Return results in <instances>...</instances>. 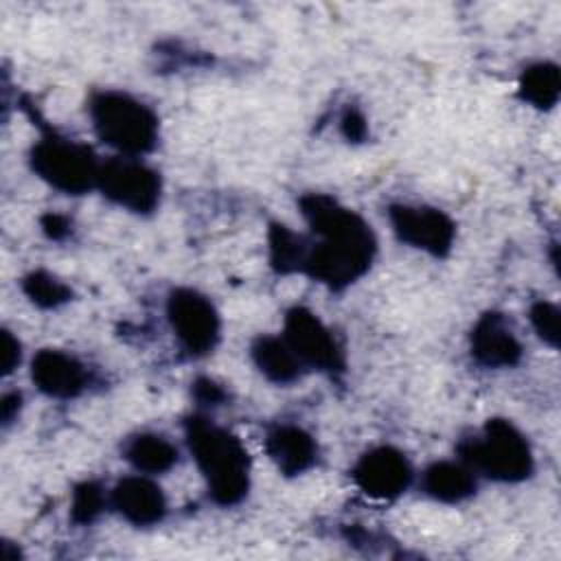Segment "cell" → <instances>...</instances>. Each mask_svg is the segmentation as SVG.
I'll list each match as a JSON object with an SVG mask.
<instances>
[{"instance_id": "cell-9", "label": "cell", "mask_w": 561, "mask_h": 561, "mask_svg": "<svg viewBox=\"0 0 561 561\" xmlns=\"http://www.w3.org/2000/svg\"><path fill=\"white\" fill-rule=\"evenodd\" d=\"M388 221L397 239L432 256H447L456 239L454 219L440 208L425 204H392Z\"/></svg>"}, {"instance_id": "cell-5", "label": "cell", "mask_w": 561, "mask_h": 561, "mask_svg": "<svg viewBox=\"0 0 561 561\" xmlns=\"http://www.w3.org/2000/svg\"><path fill=\"white\" fill-rule=\"evenodd\" d=\"M33 173L66 195H83L96 188L101 162L94 151L68 136L46 131L28 153Z\"/></svg>"}, {"instance_id": "cell-10", "label": "cell", "mask_w": 561, "mask_h": 561, "mask_svg": "<svg viewBox=\"0 0 561 561\" xmlns=\"http://www.w3.org/2000/svg\"><path fill=\"white\" fill-rule=\"evenodd\" d=\"M355 486L373 500H394L408 491L414 471L403 451L379 445L364 451L353 467Z\"/></svg>"}, {"instance_id": "cell-4", "label": "cell", "mask_w": 561, "mask_h": 561, "mask_svg": "<svg viewBox=\"0 0 561 561\" xmlns=\"http://www.w3.org/2000/svg\"><path fill=\"white\" fill-rule=\"evenodd\" d=\"M458 454L478 476L495 482H524L535 471L530 443L506 419H489L480 434L458 445Z\"/></svg>"}, {"instance_id": "cell-26", "label": "cell", "mask_w": 561, "mask_h": 561, "mask_svg": "<svg viewBox=\"0 0 561 561\" xmlns=\"http://www.w3.org/2000/svg\"><path fill=\"white\" fill-rule=\"evenodd\" d=\"M42 228L50 239H64L70 232L68 219L64 215H55V213H48L42 217Z\"/></svg>"}, {"instance_id": "cell-27", "label": "cell", "mask_w": 561, "mask_h": 561, "mask_svg": "<svg viewBox=\"0 0 561 561\" xmlns=\"http://www.w3.org/2000/svg\"><path fill=\"white\" fill-rule=\"evenodd\" d=\"M20 405H22V394L20 392H7L2 397V403H0V412H2V423L9 425L18 412H20Z\"/></svg>"}, {"instance_id": "cell-1", "label": "cell", "mask_w": 561, "mask_h": 561, "mask_svg": "<svg viewBox=\"0 0 561 561\" xmlns=\"http://www.w3.org/2000/svg\"><path fill=\"white\" fill-rule=\"evenodd\" d=\"M300 213L316 234V241H309L302 274L340 291L370 270L377 239L362 215L324 193L302 195Z\"/></svg>"}, {"instance_id": "cell-14", "label": "cell", "mask_w": 561, "mask_h": 561, "mask_svg": "<svg viewBox=\"0 0 561 561\" xmlns=\"http://www.w3.org/2000/svg\"><path fill=\"white\" fill-rule=\"evenodd\" d=\"M263 445L274 467L289 478L309 471L318 460L316 438L302 425L296 423L280 421L270 425Z\"/></svg>"}, {"instance_id": "cell-11", "label": "cell", "mask_w": 561, "mask_h": 561, "mask_svg": "<svg viewBox=\"0 0 561 561\" xmlns=\"http://www.w3.org/2000/svg\"><path fill=\"white\" fill-rule=\"evenodd\" d=\"M31 379L53 399H75L90 383L88 366L59 348H42L31 359Z\"/></svg>"}, {"instance_id": "cell-12", "label": "cell", "mask_w": 561, "mask_h": 561, "mask_svg": "<svg viewBox=\"0 0 561 561\" xmlns=\"http://www.w3.org/2000/svg\"><path fill=\"white\" fill-rule=\"evenodd\" d=\"M110 506L131 526H156L167 515V497L151 476L136 473L121 478L110 491Z\"/></svg>"}, {"instance_id": "cell-18", "label": "cell", "mask_w": 561, "mask_h": 561, "mask_svg": "<svg viewBox=\"0 0 561 561\" xmlns=\"http://www.w3.org/2000/svg\"><path fill=\"white\" fill-rule=\"evenodd\" d=\"M517 92L522 101L537 110H550L557 105L561 94V72L552 61H537L524 68Z\"/></svg>"}, {"instance_id": "cell-8", "label": "cell", "mask_w": 561, "mask_h": 561, "mask_svg": "<svg viewBox=\"0 0 561 561\" xmlns=\"http://www.w3.org/2000/svg\"><path fill=\"white\" fill-rule=\"evenodd\" d=\"M283 340L307 368L340 375L346 368L344 351L331 329L307 307H291L285 313Z\"/></svg>"}, {"instance_id": "cell-7", "label": "cell", "mask_w": 561, "mask_h": 561, "mask_svg": "<svg viewBox=\"0 0 561 561\" xmlns=\"http://www.w3.org/2000/svg\"><path fill=\"white\" fill-rule=\"evenodd\" d=\"M167 320L182 346L193 357L208 355L221 335V320L204 294L191 287H178L167 298Z\"/></svg>"}, {"instance_id": "cell-17", "label": "cell", "mask_w": 561, "mask_h": 561, "mask_svg": "<svg viewBox=\"0 0 561 561\" xmlns=\"http://www.w3.org/2000/svg\"><path fill=\"white\" fill-rule=\"evenodd\" d=\"M123 458L145 476H160L175 467L178 447L158 432H138L125 438Z\"/></svg>"}, {"instance_id": "cell-23", "label": "cell", "mask_w": 561, "mask_h": 561, "mask_svg": "<svg viewBox=\"0 0 561 561\" xmlns=\"http://www.w3.org/2000/svg\"><path fill=\"white\" fill-rule=\"evenodd\" d=\"M340 129L344 134L346 140H353V142H362L368 134V125H366V118L359 110L355 107H346L342 118H340Z\"/></svg>"}, {"instance_id": "cell-3", "label": "cell", "mask_w": 561, "mask_h": 561, "mask_svg": "<svg viewBox=\"0 0 561 561\" xmlns=\"http://www.w3.org/2000/svg\"><path fill=\"white\" fill-rule=\"evenodd\" d=\"M94 134L118 156L140 158L158 145V114L140 99L121 90L94 92L88 105Z\"/></svg>"}, {"instance_id": "cell-16", "label": "cell", "mask_w": 561, "mask_h": 561, "mask_svg": "<svg viewBox=\"0 0 561 561\" xmlns=\"http://www.w3.org/2000/svg\"><path fill=\"white\" fill-rule=\"evenodd\" d=\"M250 355H252V362L259 368V373L267 381L278 383V386L294 383L305 373V366L294 355V351L287 346L283 335L280 337L278 335H259L250 346Z\"/></svg>"}, {"instance_id": "cell-19", "label": "cell", "mask_w": 561, "mask_h": 561, "mask_svg": "<svg viewBox=\"0 0 561 561\" xmlns=\"http://www.w3.org/2000/svg\"><path fill=\"white\" fill-rule=\"evenodd\" d=\"M267 248H270V265L278 274H302L309 241L294 230H289L283 224H272L267 234Z\"/></svg>"}, {"instance_id": "cell-13", "label": "cell", "mask_w": 561, "mask_h": 561, "mask_svg": "<svg viewBox=\"0 0 561 561\" xmlns=\"http://www.w3.org/2000/svg\"><path fill=\"white\" fill-rule=\"evenodd\" d=\"M473 359L484 368H513L522 359V342L504 313L486 311L469 337Z\"/></svg>"}, {"instance_id": "cell-2", "label": "cell", "mask_w": 561, "mask_h": 561, "mask_svg": "<svg viewBox=\"0 0 561 561\" xmlns=\"http://www.w3.org/2000/svg\"><path fill=\"white\" fill-rule=\"evenodd\" d=\"M184 434L213 502L219 506L239 504L250 489V456L243 443L204 414L188 416Z\"/></svg>"}, {"instance_id": "cell-6", "label": "cell", "mask_w": 561, "mask_h": 561, "mask_svg": "<svg viewBox=\"0 0 561 561\" xmlns=\"http://www.w3.org/2000/svg\"><path fill=\"white\" fill-rule=\"evenodd\" d=\"M96 188L121 208L136 215H149L160 204L162 180L160 173L140 158L116 156L101 162Z\"/></svg>"}, {"instance_id": "cell-15", "label": "cell", "mask_w": 561, "mask_h": 561, "mask_svg": "<svg viewBox=\"0 0 561 561\" xmlns=\"http://www.w3.org/2000/svg\"><path fill=\"white\" fill-rule=\"evenodd\" d=\"M423 491L445 504H458L478 489V473L462 460H436L421 476Z\"/></svg>"}, {"instance_id": "cell-20", "label": "cell", "mask_w": 561, "mask_h": 561, "mask_svg": "<svg viewBox=\"0 0 561 561\" xmlns=\"http://www.w3.org/2000/svg\"><path fill=\"white\" fill-rule=\"evenodd\" d=\"M22 291L26 294V298L33 305H37L42 309H55V307L68 302L72 296V289L46 270H35V272L26 274L22 278Z\"/></svg>"}, {"instance_id": "cell-25", "label": "cell", "mask_w": 561, "mask_h": 561, "mask_svg": "<svg viewBox=\"0 0 561 561\" xmlns=\"http://www.w3.org/2000/svg\"><path fill=\"white\" fill-rule=\"evenodd\" d=\"M20 364V342L9 333L2 331V373L9 375Z\"/></svg>"}, {"instance_id": "cell-21", "label": "cell", "mask_w": 561, "mask_h": 561, "mask_svg": "<svg viewBox=\"0 0 561 561\" xmlns=\"http://www.w3.org/2000/svg\"><path fill=\"white\" fill-rule=\"evenodd\" d=\"M105 506H110V493H105V489L99 482L85 480L77 484L72 491L70 519L79 526L92 524L105 511Z\"/></svg>"}, {"instance_id": "cell-22", "label": "cell", "mask_w": 561, "mask_h": 561, "mask_svg": "<svg viewBox=\"0 0 561 561\" xmlns=\"http://www.w3.org/2000/svg\"><path fill=\"white\" fill-rule=\"evenodd\" d=\"M530 324L535 329V333L539 335V340H543L548 346L557 348L559 346V337H561V313L559 307L554 302L548 300H537L530 307Z\"/></svg>"}, {"instance_id": "cell-24", "label": "cell", "mask_w": 561, "mask_h": 561, "mask_svg": "<svg viewBox=\"0 0 561 561\" xmlns=\"http://www.w3.org/2000/svg\"><path fill=\"white\" fill-rule=\"evenodd\" d=\"M193 397L199 401V405H221L226 401L224 388L208 377H199L193 383Z\"/></svg>"}]
</instances>
